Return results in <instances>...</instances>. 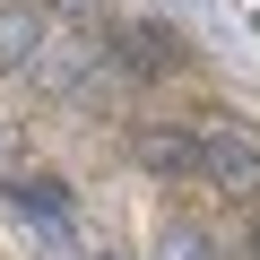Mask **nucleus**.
Masks as SVG:
<instances>
[{"label":"nucleus","mask_w":260,"mask_h":260,"mask_svg":"<svg viewBox=\"0 0 260 260\" xmlns=\"http://www.w3.org/2000/svg\"><path fill=\"white\" fill-rule=\"evenodd\" d=\"M200 182L260 208V139H243L234 121H200Z\"/></svg>","instance_id":"nucleus-1"},{"label":"nucleus","mask_w":260,"mask_h":260,"mask_svg":"<svg viewBox=\"0 0 260 260\" xmlns=\"http://www.w3.org/2000/svg\"><path fill=\"white\" fill-rule=\"evenodd\" d=\"M139 165L165 182H200V130H139Z\"/></svg>","instance_id":"nucleus-2"},{"label":"nucleus","mask_w":260,"mask_h":260,"mask_svg":"<svg viewBox=\"0 0 260 260\" xmlns=\"http://www.w3.org/2000/svg\"><path fill=\"white\" fill-rule=\"evenodd\" d=\"M44 52V9L35 0H9V9H0V70H26Z\"/></svg>","instance_id":"nucleus-3"},{"label":"nucleus","mask_w":260,"mask_h":260,"mask_svg":"<svg viewBox=\"0 0 260 260\" xmlns=\"http://www.w3.org/2000/svg\"><path fill=\"white\" fill-rule=\"evenodd\" d=\"M121 44H130V70H156V78L182 70V35H174V26H130Z\"/></svg>","instance_id":"nucleus-4"},{"label":"nucleus","mask_w":260,"mask_h":260,"mask_svg":"<svg viewBox=\"0 0 260 260\" xmlns=\"http://www.w3.org/2000/svg\"><path fill=\"white\" fill-rule=\"evenodd\" d=\"M156 260H208V234H200V225H165Z\"/></svg>","instance_id":"nucleus-5"},{"label":"nucleus","mask_w":260,"mask_h":260,"mask_svg":"<svg viewBox=\"0 0 260 260\" xmlns=\"http://www.w3.org/2000/svg\"><path fill=\"white\" fill-rule=\"evenodd\" d=\"M9 191H18V200H26L35 217H61V182H44V174H26V182H9Z\"/></svg>","instance_id":"nucleus-6"},{"label":"nucleus","mask_w":260,"mask_h":260,"mask_svg":"<svg viewBox=\"0 0 260 260\" xmlns=\"http://www.w3.org/2000/svg\"><path fill=\"white\" fill-rule=\"evenodd\" d=\"M251 260H260V208H251Z\"/></svg>","instance_id":"nucleus-7"},{"label":"nucleus","mask_w":260,"mask_h":260,"mask_svg":"<svg viewBox=\"0 0 260 260\" xmlns=\"http://www.w3.org/2000/svg\"><path fill=\"white\" fill-rule=\"evenodd\" d=\"M104 260H113V251H104Z\"/></svg>","instance_id":"nucleus-8"}]
</instances>
